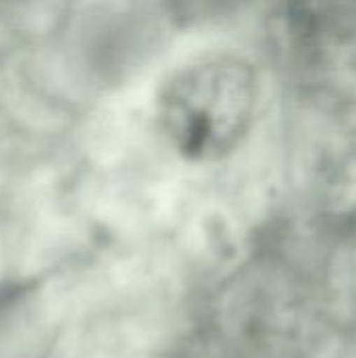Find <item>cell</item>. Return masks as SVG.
<instances>
[{
    "label": "cell",
    "instance_id": "6da1fadb",
    "mask_svg": "<svg viewBox=\"0 0 356 358\" xmlns=\"http://www.w3.org/2000/svg\"><path fill=\"white\" fill-rule=\"evenodd\" d=\"M256 105V71L237 57H212L170 78L157 117L164 136L183 157L214 162L245 138Z\"/></svg>",
    "mask_w": 356,
    "mask_h": 358
}]
</instances>
